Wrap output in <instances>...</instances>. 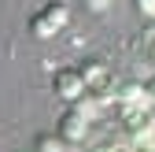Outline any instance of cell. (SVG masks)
<instances>
[{"instance_id":"7","label":"cell","mask_w":155,"mask_h":152,"mask_svg":"<svg viewBox=\"0 0 155 152\" xmlns=\"http://www.w3.org/2000/svg\"><path fill=\"white\" fill-rule=\"evenodd\" d=\"M33 152H70V145L59 134H37L33 137Z\"/></svg>"},{"instance_id":"12","label":"cell","mask_w":155,"mask_h":152,"mask_svg":"<svg viewBox=\"0 0 155 152\" xmlns=\"http://www.w3.org/2000/svg\"><path fill=\"white\" fill-rule=\"evenodd\" d=\"M151 74H155V48H151Z\"/></svg>"},{"instance_id":"14","label":"cell","mask_w":155,"mask_h":152,"mask_svg":"<svg viewBox=\"0 0 155 152\" xmlns=\"http://www.w3.org/2000/svg\"><path fill=\"white\" fill-rule=\"evenodd\" d=\"M151 141H155V137H151Z\"/></svg>"},{"instance_id":"11","label":"cell","mask_w":155,"mask_h":152,"mask_svg":"<svg viewBox=\"0 0 155 152\" xmlns=\"http://www.w3.org/2000/svg\"><path fill=\"white\" fill-rule=\"evenodd\" d=\"M133 152H155V141H148V145H137Z\"/></svg>"},{"instance_id":"13","label":"cell","mask_w":155,"mask_h":152,"mask_svg":"<svg viewBox=\"0 0 155 152\" xmlns=\"http://www.w3.org/2000/svg\"><path fill=\"white\" fill-rule=\"evenodd\" d=\"M30 152H33V148H30Z\"/></svg>"},{"instance_id":"4","label":"cell","mask_w":155,"mask_h":152,"mask_svg":"<svg viewBox=\"0 0 155 152\" xmlns=\"http://www.w3.org/2000/svg\"><path fill=\"white\" fill-rule=\"evenodd\" d=\"M78 74H81L85 89H114V74H111L107 60H100V56H85L78 63Z\"/></svg>"},{"instance_id":"2","label":"cell","mask_w":155,"mask_h":152,"mask_svg":"<svg viewBox=\"0 0 155 152\" xmlns=\"http://www.w3.org/2000/svg\"><path fill=\"white\" fill-rule=\"evenodd\" d=\"M118 115H122V141L129 148L148 145L155 137V111L151 108H129V111H118Z\"/></svg>"},{"instance_id":"9","label":"cell","mask_w":155,"mask_h":152,"mask_svg":"<svg viewBox=\"0 0 155 152\" xmlns=\"http://www.w3.org/2000/svg\"><path fill=\"white\" fill-rule=\"evenodd\" d=\"M133 4H137V11L144 19H155V0H133Z\"/></svg>"},{"instance_id":"3","label":"cell","mask_w":155,"mask_h":152,"mask_svg":"<svg viewBox=\"0 0 155 152\" xmlns=\"http://www.w3.org/2000/svg\"><path fill=\"white\" fill-rule=\"evenodd\" d=\"M52 93L59 100L67 104H78L85 97V82H81V74H78V67H55L52 71Z\"/></svg>"},{"instance_id":"10","label":"cell","mask_w":155,"mask_h":152,"mask_svg":"<svg viewBox=\"0 0 155 152\" xmlns=\"http://www.w3.org/2000/svg\"><path fill=\"white\" fill-rule=\"evenodd\" d=\"M107 4H111V0H89V8H92V11H104Z\"/></svg>"},{"instance_id":"1","label":"cell","mask_w":155,"mask_h":152,"mask_svg":"<svg viewBox=\"0 0 155 152\" xmlns=\"http://www.w3.org/2000/svg\"><path fill=\"white\" fill-rule=\"evenodd\" d=\"M67 22H70V8L63 0H45V4L30 15V33L48 41V37H55L59 30H67Z\"/></svg>"},{"instance_id":"6","label":"cell","mask_w":155,"mask_h":152,"mask_svg":"<svg viewBox=\"0 0 155 152\" xmlns=\"http://www.w3.org/2000/svg\"><path fill=\"white\" fill-rule=\"evenodd\" d=\"M114 108H118V111H129V108H148V100H144V82H137V78L114 82Z\"/></svg>"},{"instance_id":"5","label":"cell","mask_w":155,"mask_h":152,"mask_svg":"<svg viewBox=\"0 0 155 152\" xmlns=\"http://www.w3.org/2000/svg\"><path fill=\"white\" fill-rule=\"evenodd\" d=\"M55 134H59L67 145H81L85 134H89V119H85L74 104H67V111L59 115V123H55Z\"/></svg>"},{"instance_id":"8","label":"cell","mask_w":155,"mask_h":152,"mask_svg":"<svg viewBox=\"0 0 155 152\" xmlns=\"http://www.w3.org/2000/svg\"><path fill=\"white\" fill-rule=\"evenodd\" d=\"M144 100H148V108L155 111V74H148V78H144Z\"/></svg>"}]
</instances>
